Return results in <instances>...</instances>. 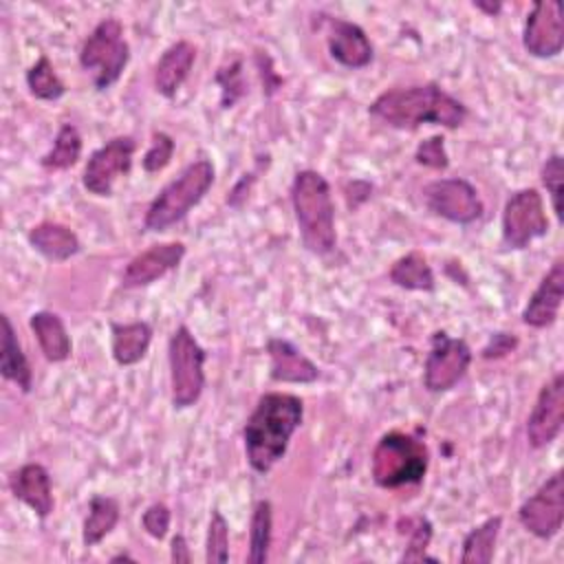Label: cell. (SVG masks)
Segmentation results:
<instances>
[{"label": "cell", "mask_w": 564, "mask_h": 564, "mask_svg": "<svg viewBox=\"0 0 564 564\" xmlns=\"http://www.w3.org/2000/svg\"><path fill=\"white\" fill-rule=\"evenodd\" d=\"M368 115L394 130H416L423 123L456 130L467 119V106L438 84H414L383 90L368 106Z\"/></svg>", "instance_id": "6da1fadb"}, {"label": "cell", "mask_w": 564, "mask_h": 564, "mask_svg": "<svg viewBox=\"0 0 564 564\" xmlns=\"http://www.w3.org/2000/svg\"><path fill=\"white\" fill-rule=\"evenodd\" d=\"M304 401L291 392H264L242 425L247 463L267 474L289 449L291 436L302 425Z\"/></svg>", "instance_id": "7a4b0ae2"}, {"label": "cell", "mask_w": 564, "mask_h": 564, "mask_svg": "<svg viewBox=\"0 0 564 564\" xmlns=\"http://www.w3.org/2000/svg\"><path fill=\"white\" fill-rule=\"evenodd\" d=\"M289 192L302 245L315 256L330 253L337 245V231L328 181L315 170H300L295 172Z\"/></svg>", "instance_id": "3957f363"}, {"label": "cell", "mask_w": 564, "mask_h": 564, "mask_svg": "<svg viewBox=\"0 0 564 564\" xmlns=\"http://www.w3.org/2000/svg\"><path fill=\"white\" fill-rule=\"evenodd\" d=\"M430 467L427 445L408 432H386L370 456V474L377 487L397 489L419 485Z\"/></svg>", "instance_id": "277c9868"}, {"label": "cell", "mask_w": 564, "mask_h": 564, "mask_svg": "<svg viewBox=\"0 0 564 564\" xmlns=\"http://www.w3.org/2000/svg\"><path fill=\"white\" fill-rule=\"evenodd\" d=\"M214 165L209 159L192 161L176 178H172L148 205L143 227L148 231H165L181 223L214 185Z\"/></svg>", "instance_id": "5b68a950"}, {"label": "cell", "mask_w": 564, "mask_h": 564, "mask_svg": "<svg viewBox=\"0 0 564 564\" xmlns=\"http://www.w3.org/2000/svg\"><path fill=\"white\" fill-rule=\"evenodd\" d=\"M130 62V44L117 18H104L79 48V66L93 73V86L104 93L119 82Z\"/></svg>", "instance_id": "8992f818"}, {"label": "cell", "mask_w": 564, "mask_h": 564, "mask_svg": "<svg viewBox=\"0 0 564 564\" xmlns=\"http://www.w3.org/2000/svg\"><path fill=\"white\" fill-rule=\"evenodd\" d=\"M205 348L196 341L192 330L181 324L174 328L167 341L170 361V397L176 410L198 403L205 390Z\"/></svg>", "instance_id": "52a82bcc"}, {"label": "cell", "mask_w": 564, "mask_h": 564, "mask_svg": "<svg viewBox=\"0 0 564 564\" xmlns=\"http://www.w3.org/2000/svg\"><path fill=\"white\" fill-rule=\"evenodd\" d=\"M549 216L542 194L535 187L513 192L502 207V245L507 249H524L535 238L549 234Z\"/></svg>", "instance_id": "ba28073f"}, {"label": "cell", "mask_w": 564, "mask_h": 564, "mask_svg": "<svg viewBox=\"0 0 564 564\" xmlns=\"http://www.w3.org/2000/svg\"><path fill=\"white\" fill-rule=\"evenodd\" d=\"M471 348L460 337L436 330L430 339V352L423 366V386L427 392L452 390L469 370Z\"/></svg>", "instance_id": "9c48e42d"}, {"label": "cell", "mask_w": 564, "mask_h": 564, "mask_svg": "<svg viewBox=\"0 0 564 564\" xmlns=\"http://www.w3.org/2000/svg\"><path fill=\"white\" fill-rule=\"evenodd\" d=\"M421 196H423L425 207L434 216L449 220L454 225H471L485 212V205H482L476 187L469 181L458 178V176L430 181L421 189Z\"/></svg>", "instance_id": "30bf717a"}, {"label": "cell", "mask_w": 564, "mask_h": 564, "mask_svg": "<svg viewBox=\"0 0 564 564\" xmlns=\"http://www.w3.org/2000/svg\"><path fill=\"white\" fill-rule=\"evenodd\" d=\"M137 141L128 134L112 137L99 145L86 161L82 185L95 196H112V185L119 176H126L132 167Z\"/></svg>", "instance_id": "8fae6325"}, {"label": "cell", "mask_w": 564, "mask_h": 564, "mask_svg": "<svg viewBox=\"0 0 564 564\" xmlns=\"http://www.w3.org/2000/svg\"><path fill=\"white\" fill-rule=\"evenodd\" d=\"M520 524L540 540H551L564 524V482L562 471L549 476L535 494H531L518 509Z\"/></svg>", "instance_id": "7c38bea8"}, {"label": "cell", "mask_w": 564, "mask_h": 564, "mask_svg": "<svg viewBox=\"0 0 564 564\" xmlns=\"http://www.w3.org/2000/svg\"><path fill=\"white\" fill-rule=\"evenodd\" d=\"M564 425V375L555 372L551 381H546L527 419V443L533 449H542L551 445Z\"/></svg>", "instance_id": "4fadbf2b"}, {"label": "cell", "mask_w": 564, "mask_h": 564, "mask_svg": "<svg viewBox=\"0 0 564 564\" xmlns=\"http://www.w3.org/2000/svg\"><path fill=\"white\" fill-rule=\"evenodd\" d=\"M522 46L529 55L540 59L555 57L562 53L564 22H562V4L557 0L533 2L524 20Z\"/></svg>", "instance_id": "5bb4252c"}, {"label": "cell", "mask_w": 564, "mask_h": 564, "mask_svg": "<svg viewBox=\"0 0 564 564\" xmlns=\"http://www.w3.org/2000/svg\"><path fill=\"white\" fill-rule=\"evenodd\" d=\"M324 26H326V46L328 55L341 64L344 68H366L372 57L375 48L366 35V31L344 18H333V15H322Z\"/></svg>", "instance_id": "9a60e30c"}, {"label": "cell", "mask_w": 564, "mask_h": 564, "mask_svg": "<svg viewBox=\"0 0 564 564\" xmlns=\"http://www.w3.org/2000/svg\"><path fill=\"white\" fill-rule=\"evenodd\" d=\"M185 251H187L185 245L178 240L150 245L145 251L137 253L123 267L121 284L126 289H141L156 282L159 278H163L165 273H170L181 264V260L185 258Z\"/></svg>", "instance_id": "2e32d148"}, {"label": "cell", "mask_w": 564, "mask_h": 564, "mask_svg": "<svg viewBox=\"0 0 564 564\" xmlns=\"http://www.w3.org/2000/svg\"><path fill=\"white\" fill-rule=\"evenodd\" d=\"M564 297V260L557 258L544 273L529 302L522 308V322L531 328H546L555 324Z\"/></svg>", "instance_id": "e0dca14e"}, {"label": "cell", "mask_w": 564, "mask_h": 564, "mask_svg": "<svg viewBox=\"0 0 564 564\" xmlns=\"http://www.w3.org/2000/svg\"><path fill=\"white\" fill-rule=\"evenodd\" d=\"M9 491L15 500L26 505L37 518H48L53 513V485L51 474L40 463H24L9 474Z\"/></svg>", "instance_id": "ac0fdd59"}, {"label": "cell", "mask_w": 564, "mask_h": 564, "mask_svg": "<svg viewBox=\"0 0 564 564\" xmlns=\"http://www.w3.org/2000/svg\"><path fill=\"white\" fill-rule=\"evenodd\" d=\"M269 377L275 383H313L319 379V368L293 341L271 337L267 341Z\"/></svg>", "instance_id": "d6986e66"}, {"label": "cell", "mask_w": 564, "mask_h": 564, "mask_svg": "<svg viewBox=\"0 0 564 564\" xmlns=\"http://www.w3.org/2000/svg\"><path fill=\"white\" fill-rule=\"evenodd\" d=\"M196 62V46L187 40L170 44L154 66V88L161 97L172 99Z\"/></svg>", "instance_id": "ffe728a7"}, {"label": "cell", "mask_w": 564, "mask_h": 564, "mask_svg": "<svg viewBox=\"0 0 564 564\" xmlns=\"http://www.w3.org/2000/svg\"><path fill=\"white\" fill-rule=\"evenodd\" d=\"M29 245L46 260L51 262H66L73 256L79 253L82 242L77 238V234L62 225V223H53V220H44L37 223L29 229Z\"/></svg>", "instance_id": "44dd1931"}, {"label": "cell", "mask_w": 564, "mask_h": 564, "mask_svg": "<svg viewBox=\"0 0 564 564\" xmlns=\"http://www.w3.org/2000/svg\"><path fill=\"white\" fill-rule=\"evenodd\" d=\"M29 326L37 339V346L46 361L62 364L73 352L70 335L62 322V317L53 311H35L29 317Z\"/></svg>", "instance_id": "7402d4cb"}, {"label": "cell", "mask_w": 564, "mask_h": 564, "mask_svg": "<svg viewBox=\"0 0 564 564\" xmlns=\"http://www.w3.org/2000/svg\"><path fill=\"white\" fill-rule=\"evenodd\" d=\"M152 344V326L148 322H128L110 324V350L112 359L119 366L139 364Z\"/></svg>", "instance_id": "603a6c76"}, {"label": "cell", "mask_w": 564, "mask_h": 564, "mask_svg": "<svg viewBox=\"0 0 564 564\" xmlns=\"http://www.w3.org/2000/svg\"><path fill=\"white\" fill-rule=\"evenodd\" d=\"M0 375L2 379L15 383L24 394L33 388V370L18 341L15 328L9 315H2V341H0Z\"/></svg>", "instance_id": "cb8c5ba5"}, {"label": "cell", "mask_w": 564, "mask_h": 564, "mask_svg": "<svg viewBox=\"0 0 564 564\" xmlns=\"http://www.w3.org/2000/svg\"><path fill=\"white\" fill-rule=\"evenodd\" d=\"M121 507L119 500L112 496L95 494L88 502V513L82 524V542L84 546L99 544L119 522Z\"/></svg>", "instance_id": "d4e9b609"}, {"label": "cell", "mask_w": 564, "mask_h": 564, "mask_svg": "<svg viewBox=\"0 0 564 564\" xmlns=\"http://www.w3.org/2000/svg\"><path fill=\"white\" fill-rule=\"evenodd\" d=\"M388 278L392 284L405 291H434L436 278L427 262V258L421 251H410L401 258H397L388 271Z\"/></svg>", "instance_id": "484cf974"}, {"label": "cell", "mask_w": 564, "mask_h": 564, "mask_svg": "<svg viewBox=\"0 0 564 564\" xmlns=\"http://www.w3.org/2000/svg\"><path fill=\"white\" fill-rule=\"evenodd\" d=\"M500 529H502V516H491V518L482 520L478 527H474L463 538L460 562L463 564H489L496 553Z\"/></svg>", "instance_id": "4316f807"}, {"label": "cell", "mask_w": 564, "mask_h": 564, "mask_svg": "<svg viewBox=\"0 0 564 564\" xmlns=\"http://www.w3.org/2000/svg\"><path fill=\"white\" fill-rule=\"evenodd\" d=\"M273 533V505L269 500H256L249 518V564H264L269 560Z\"/></svg>", "instance_id": "83f0119b"}, {"label": "cell", "mask_w": 564, "mask_h": 564, "mask_svg": "<svg viewBox=\"0 0 564 564\" xmlns=\"http://www.w3.org/2000/svg\"><path fill=\"white\" fill-rule=\"evenodd\" d=\"M82 134L73 123H62L53 145L46 154H42L40 165L46 170H68L73 167L82 156Z\"/></svg>", "instance_id": "f1b7e54d"}, {"label": "cell", "mask_w": 564, "mask_h": 564, "mask_svg": "<svg viewBox=\"0 0 564 564\" xmlns=\"http://www.w3.org/2000/svg\"><path fill=\"white\" fill-rule=\"evenodd\" d=\"M26 88L31 97L42 101H55L66 95V84L55 73L51 59L46 55H40L37 62L26 70Z\"/></svg>", "instance_id": "f546056e"}, {"label": "cell", "mask_w": 564, "mask_h": 564, "mask_svg": "<svg viewBox=\"0 0 564 564\" xmlns=\"http://www.w3.org/2000/svg\"><path fill=\"white\" fill-rule=\"evenodd\" d=\"M229 560V524L218 509H212L205 540V562L225 564Z\"/></svg>", "instance_id": "4dcf8cb0"}, {"label": "cell", "mask_w": 564, "mask_h": 564, "mask_svg": "<svg viewBox=\"0 0 564 564\" xmlns=\"http://www.w3.org/2000/svg\"><path fill=\"white\" fill-rule=\"evenodd\" d=\"M214 82L220 86V108H231L247 93L242 59H234L227 66H220Z\"/></svg>", "instance_id": "1f68e13d"}, {"label": "cell", "mask_w": 564, "mask_h": 564, "mask_svg": "<svg viewBox=\"0 0 564 564\" xmlns=\"http://www.w3.org/2000/svg\"><path fill=\"white\" fill-rule=\"evenodd\" d=\"M540 181L551 196V207L555 212L557 223H562V194H564V159L560 152L546 156L540 170Z\"/></svg>", "instance_id": "d6a6232c"}, {"label": "cell", "mask_w": 564, "mask_h": 564, "mask_svg": "<svg viewBox=\"0 0 564 564\" xmlns=\"http://www.w3.org/2000/svg\"><path fill=\"white\" fill-rule=\"evenodd\" d=\"M432 542V522L427 518H416L414 527L410 529V540L405 551L401 553L399 562H438L436 557L427 555V546Z\"/></svg>", "instance_id": "836d02e7"}, {"label": "cell", "mask_w": 564, "mask_h": 564, "mask_svg": "<svg viewBox=\"0 0 564 564\" xmlns=\"http://www.w3.org/2000/svg\"><path fill=\"white\" fill-rule=\"evenodd\" d=\"M174 139L163 132V130H156L152 132V141H150V148L145 150L143 159H141V167L148 172V174H156L161 172L163 167L170 165L172 161V154H174Z\"/></svg>", "instance_id": "e575fe53"}, {"label": "cell", "mask_w": 564, "mask_h": 564, "mask_svg": "<svg viewBox=\"0 0 564 564\" xmlns=\"http://www.w3.org/2000/svg\"><path fill=\"white\" fill-rule=\"evenodd\" d=\"M414 161L423 167H430V170H447L449 167V156H447V150H445L443 134H432L430 139L421 141L414 150Z\"/></svg>", "instance_id": "d590c367"}, {"label": "cell", "mask_w": 564, "mask_h": 564, "mask_svg": "<svg viewBox=\"0 0 564 564\" xmlns=\"http://www.w3.org/2000/svg\"><path fill=\"white\" fill-rule=\"evenodd\" d=\"M170 522H172V511L165 502H152L143 516H141V524L143 531L154 538V540H163L170 531Z\"/></svg>", "instance_id": "8d00e7d4"}, {"label": "cell", "mask_w": 564, "mask_h": 564, "mask_svg": "<svg viewBox=\"0 0 564 564\" xmlns=\"http://www.w3.org/2000/svg\"><path fill=\"white\" fill-rule=\"evenodd\" d=\"M518 348V337L513 333H505V330H498L489 337V341L482 346L480 350V357L482 359H500V357H507L509 352H513Z\"/></svg>", "instance_id": "74e56055"}, {"label": "cell", "mask_w": 564, "mask_h": 564, "mask_svg": "<svg viewBox=\"0 0 564 564\" xmlns=\"http://www.w3.org/2000/svg\"><path fill=\"white\" fill-rule=\"evenodd\" d=\"M170 560L174 564H189L192 562V553H189V546H187V540L185 535L176 533L170 542Z\"/></svg>", "instance_id": "f35d334b"}, {"label": "cell", "mask_w": 564, "mask_h": 564, "mask_svg": "<svg viewBox=\"0 0 564 564\" xmlns=\"http://www.w3.org/2000/svg\"><path fill=\"white\" fill-rule=\"evenodd\" d=\"M256 181V174L251 172V174H245L238 183H236V187L229 192V196H227V203L231 205V207H238L240 205V200L247 196V192H249V187H251V183Z\"/></svg>", "instance_id": "ab89813d"}, {"label": "cell", "mask_w": 564, "mask_h": 564, "mask_svg": "<svg viewBox=\"0 0 564 564\" xmlns=\"http://www.w3.org/2000/svg\"><path fill=\"white\" fill-rule=\"evenodd\" d=\"M471 4H474L478 11H482V13L491 15V18H494V15H498V13L502 11V4H500V2H485V0H474Z\"/></svg>", "instance_id": "60d3db41"}, {"label": "cell", "mask_w": 564, "mask_h": 564, "mask_svg": "<svg viewBox=\"0 0 564 564\" xmlns=\"http://www.w3.org/2000/svg\"><path fill=\"white\" fill-rule=\"evenodd\" d=\"M110 562H112V564H115V562H134V557H132L130 553H117V555L110 557Z\"/></svg>", "instance_id": "b9f144b4"}]
</instances>
